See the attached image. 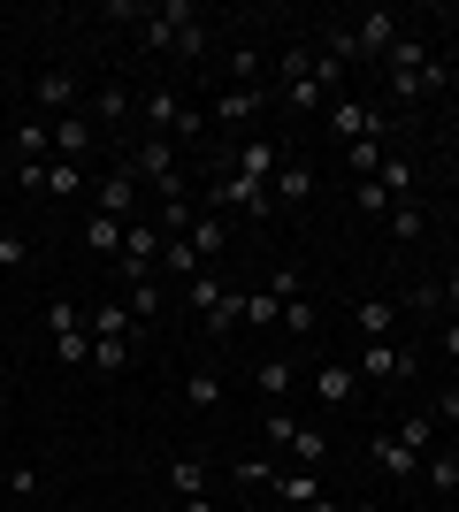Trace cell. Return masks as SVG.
Instances as JSON below:
<instances>
[{
  "mask_svg": "<svg viewBox=\"0 0 459 512\" xmlns=\"http://www.w3.org/2000/svg\"><path fill=\"white\" fill-rule=\"evenodd\" d=\"M383 69H391V92H398V100H429V92L452 85V77H444V62L429 54V39H421V31H406V39L383 54Z\"/></svg>",
  "mask_w": 459,
  "mask_h": 512,
  "instance_id": "obj_1",
  "label": "cell"
},
{
  "mask_svg": "<svg viewBox=\"0 0 459 512\" xmlns=\"http://www.w3.org/2000/svg\"><path fill=\"white\" fill-rule=\"evenodd\" d=\"M131 344H138L131 306L100 299V306H92V367H100V375H123V367H131Z\"/></svg>",
  "mask_w": 459,
  "mask_h": 512,
  "instance_id": "obj_2",
  "label": "cell"
},
{
  "mask_svg": "<svg viewBox=\"0 0 459 512\" xmlns=\"http://www.w3.org/2000/svg\"><path fill=\"white\" fill-rule=\"evenodd\" d=\"M146 46H161V54H207V23H199L192 0H169V8H153L146 16Z\"/></svg>",
  "mask_w": 459,
  "mask_h": 512,
  "instance_id": "obj_3",
  "label": "cell"
},
{
  "mask_svg": "<svg viewBox=\"0 0 459 512\" xmlns=\"http://www.w3.org/2000/svg\"><path fill=\"white\" fill-rule=\"evenodd\" d=\"M138 115H146V123L161 130V138H169V130H176L184 146H192V138H207V115H199V107L184 100V92H176V85H153L146 100H138Z\"/></svg>",
  "mask_w": 459,
  "mask_h": 512,
  "instance_id": "obj_4",
  "label": "cell"
},
{
  "mask_svg": "<svg viewBox=\"0 0 459 512\" xmlns=\"http://www.w3.org/2000/svg\"><path fill=\"white\" fill-rule=\"evenodd\" d=\"M131 176H138V184H153L161 199H184V169H176L169 138H138V146H131Z\"/></svg>",
  "mask_w": 459,
  "mask_h": 512,
  "instance_id": "obj_5",
  "label": "cell"
},
{
  "mask_svg": "<svg viewBox=\"0 0 459 512\" xmlns=\"http://www.w3.org/2000/svg\"><path fill=\"white\" fill-rule=\"evenodd\" d=\"M16 192L77 199V192H85V169H77V161H16Z\"/></svg>",
  "mask_w": 459,
  "mask_h": 512,
  "instance_id": "obj_6",
  "label": "cell"
},
{
  "mask_svg": "<svg viewBox=\"0 0 459 512\" xmlns=\"http://www.w3.org/2000/svg\"><path fill=\"white\" fill-rule=\"evenodd\" d=\"M329 130H337V138H352V146H368V138H383V146H391V115H383V107H368V100H329Z\"/></svg>",
  "mask_w": 459,
  "mask_h": 512,
  "instance_id": "obj_7",
  "label": "cell"
},
{
  "mask_svg": "<svg viewBox=\"0 0 459 512\" xmlns=\"http://www.w3.org/2000/svg\"><path fill=\"white\" fill-rule=\"evenodd\" d=\"M207 207H215V214H230V207H238V214H253V222H268V214H276V199H268V184H261V176L230 169V176L215 184V192H207Z\"/></svg>",
  "mask_w": 459,
  "mask_h": 512,
  "instance_id": "obj_8",
  "label": "cell"
},
{
  "mask_svg": "<svg viewBox=\"0 0 459 512\" xmlns=\"http://www.w3.org/2000/svg\"><path fill=\"white\" fill-rule=\"evenodd\" d=\"M153 260H161V222H131L123 253H115V276L123 283H153Z\"/></svg>",
  "mask_w": 459,
  "mask_h": 512,
  "instance_id": "obj_9",
  "label": "cell"
},
{
  "mask_svg": "<svg viewBox=\"0 0 459 512\" xmlns=\"http://www.w3.org/2000/svg\"><path fill=\"white\" fill-rule=\"evenodd\" d=\"M398 39H406L398 8H360V16H352V46H360V54H391Z\"/></svg>",
  "mask_w": 459,
  "mask_h": 512,
  "instance_id": "obj_10",
  "label": "cell"
},
{
  "mask_svg": "<svg viewBox=\"0 0 459 512\" xmlns=\"http://www.w3.org/2000/svg\"><path fill=\"white\" fill-rule=\"evenodd\" d=\"M31 107H39V123H62V115H77V77H69V69H39Z\"/></svg>",
  "mask_w": 459,
  "mask_h": 512,
  "instance_id": "obj_11",
  "label": "cell"
},
{
  "mask_svg": "<svg viewBox=\"0 0 459 512\" xmlns=\"http://www.w3.org/2000/svg\"><path fill=\"white\" fill-rule=\"evenodd\" d=\"M54 130V161H77V169H85V153L100 146V123H92L85 107H77V115H62V123H46Z\"/></svg>",
  "mask_w": 459,
  "mask_h": 512,
  "instance_id": "obj_12",
  "label": "cell"
},
{
  "mask_svg": "<svg viewBox=\"0 0 459 512\" xmlns=\"http://www.w3.org/2000/svg\"><path fill=\"white\" fill-rule=\"evenodd\" d=\"M215 123L222 130H253L261 123V85H222L215 92Z\"/></svg>",
  "mask_w": 459,
  "mask_h": 512,
  "instance_id": "obj_13",
  "label": "cell"
},
{
  "mask_svg": "<svg viewBox=\"0 0 459 512\" xmlns=\"http://www.w3.org/2000/svg\"><path fill=\"white\" fill-rule=\"evenodd\" d=\"M268 199H276V214L306 207V199H314V161H291V153H284V169L268 176Z\"/></svg>",
  "mask_w": 459,
  "mask_h": 512,
  "instance_id": "obj_14",
  "label": "cell"
},
{
  "mask_svg": "<svg viewBox=\"0 0 459 512\" xmlns=\"http://www.w3.org/2000/svg\"><path fill=\"white\" fill-rule=\"evenodd\" d=\"M360 383H406L414 375V360L398 352V344H360V367H352Z\"/></svg>",
  "mask_w": 459,
  "mask_h": 512,
  "instance_id": "obj_15",
  "label": "cell"
},
{
  "mask_svg": "<svg viewBox=\"0 0 459 512\" xmlns=\"http://www.w3.org/2000/svg\"><path fill=\"white\" fill-rule=\"evenodd\" d=\"M92 199H100V214H115V222H131V214H138V176H131V161L100 176V192H92Z\"/></svg>",
  "mask_w": 459,
  "mask_h": 512,
  "instance_id": "obj_16",
  "label": "cell"
},
{
  "mask_svg": "<svg viewBox=\"0 0 459 512\" xmlns=\"http://www.w3.org/2000/svg\"><path fill=\"white\" fill-rule=\"evenodd\" d=\"M398 314H406L398 299H360V306H352V329H360V344H391Z\"/></svg>",
  "mask_w": 459,
  "mask_h": 512,
  "instance_id": "obj_17",
  "label": "cell"
},
{
  "mask_svg": "<svg viewBox=\"0 0 459 512\" xmlns=\"http://www.w3.org/2000/svg\"><path fill=\"white\" fill-rule=\"evenodd\" d=\"M375 467H383V482H414V474H421V451H406V444H398V436H391V428H383V436H375Z\"/></svg>",
  "mask_w": 459,
  "mask_h": 512,
  "instance_id": "obj_18",
  "label": "cell"
},
{
  "mask_svg": "<svg viewBox=\"0 0 459 512\" xmlns=\"http://www.w3.org/2000/svg\"><path fill=\"white\" fill-rule=\"evenodd\" d=\"M253 390H261L268 406H284L291 390H299V375H291V360H284V352H268V360H253Z\"/></svg>",
  "mask_w": 459,
  "mask_h": 512,
  "instance_id": "obj_19",
  "label": "cell"
},
{
  "mask_svg": "<svg viewBox=\"0 0 459 512\" xmlns=\"http://www.w3.org/2000/svg\"><path fill=\"white\" fill-rule=\"evenodd\" d=\"M184 237H192V253L207 260V268H215V260H222V245H230V214L199 207V222H192V230H184Z\"/></svg>",
  "mask_w": 459,
  "mask_h": 512,
  "instance_id": "obj_20",
  "label": "cell"
},
{
  "mask_svg": "<svg viewBox=\"0 0 459 512\" xmlns=\"http://www.w3.org/2000/svg\"><path fill=\"white\" fill-rule=\"evenodd\" d=\"M360 390H368V383H360L352 367H337V360H329V367H314V398H322V406H352Z\"/></svg>",
  "mask_w": 459,
  "mask_h": 512,
  "instance_id": "obj_21",
  "label": "cell"
},
{
  "mask_svg": "<svg viewBox=\"0 0 459 512\" xmlns=\"http://www.w3.org/2000/svg\"><path fill=\"white\" fill-rule=\"evenodd\" d=\"M8 153H16V161H54V130H46L39 115H23V123L8 130Z\"/></svg>",
  "mask_w": 459,
  "mask_h": 512,
  "instance_id": "obj_22",
  "label": "cell"
},
{
  "mask_svg": "<svg viewBox=\"0 0 459 512\" xmlns=\"http://www.w3.org/2000/svg\"><path fill=\"white\" fill-rule=\"evenodd\" d=\"M268 490H276V497H284V505H314V497H322V482H314V467H276V474H268Z\"/></svg>",
  "mask_w": 459,
  "mask_h": 512,
  "instance_id": "obj_23",
  "label": "cell"
},
{
  "mask_svg": "<svg viewBox=\"0 0 459 512\" xmlns=\"http://www.w3.org/2000/svg\"><path fill=\"white\" fill-rule=\"evenodd\" d=\"M131 92H123V85H100V92H92V107H85V115H92V123H100V130H115V123H131Z\"/></svg>",
  "mask_w": 459,
  "mask_h": 512,
  "instance_id": "obj_24",
  "label": "cell"
},
{
  "mask_svg": "<svg viewBox=\"0 0 459 512\" xmlns=\"http://www.w3.org/2000/svg\"><path fill=\"white\" fill-rule=\"evenodd\" d=\"M291 467H329V436H322V428H314V421H299V428H291Z\"/></svg>",
  "mask_w": 459,
  "mask_h": 512,
  "instance_id": "obj_25",
  "label": "cell"
},
{
  "mask_svg": "<svg viewBox=\"0 0 459 512\" xmlns=\"http://www.w3.org/2000/svg\"><path fill=\"white\" fill-rule=\"evenodd\" d=\"M421 482H429V497H452L459 490V451H421Z\"/></svg>",
  "mask_w": 459,
  "mask_h": 512,
  "instance_id": "obj_26",
  "label": "cell"
},
{
  "mask_svg": "<svg viewBox=\"0 0 459 512\" xmlns=\"http://www.w3.org/2000/svg\"><path fill=\"white\" fill-rule=\"evenodd\" d=\"M123 237H131V222H115V214H92V222H85V245H92L100 260L123 253Z\"/></svg>",
  "mask_w": 459,
  "mask_h": 512,
  "instance_id": "obj_27",
  "label": "cell"
},
{
  "mask_svg": "<svg viewBox=\"0 0 459 512\" xmlns=\"http://www.w3.org/2000/svg\"><path fill=\"white\" fill-rule=\"evenodd\" d=\"M184 406H192V413L222 406V375H215V367H192V375H184Z\"/></svg>",
  "mask_w": 459,
  "mask_h": 512,
  "instance_id": "obj_28",
  "label": "cell"
},
{
  "mask_svg": "<svg viewBox=\"0 0 459 512\" xmlns=\"http://www.w3.org/2000/svg\"><path fill=\"white\" fill-rule=\"evenodd\" d=\"M245 329H284V299H276V291H245Z\"/></svg>",
  "mask_w": 459,
  "mask_h": 512,
  "instance_id": "obj_29",
  "label": "cell"
},
{
  "mask_svg": "<svg viewBox=\"0 0 459 512\" xmlns=\"http://www.w3.org/2000/svg\"><path fill=\"white\" fill-rule=\"evenodd\" d=\"M238 169H245V176H261V184H268V176L284 169V153L268 146V138H245V146H238Z\"/></svg>",
  "mask_w": 459,
  "mask_h": 512,
  "instance_id": "obj_30",
  "label": "cell"
},
{
  "mask_svg": "<svg viewBox=\"0 0 459 512\" xmlns=\"http://www.w3.org/2000/svg\"><path fill=\"white\" fill-rule=\"evenodd\" d=\"M375 184H383L391 199H406V192H414V153H383V169H375Z\"/></svg>",
  "mask_w": 459,
  "mask_h": 512,
  "instance_id": "obj_31",
  "label": "cell"
},
{
  "mask_svg": "<svg viewBox=\"0 0 459 512\" xmlns=\"http://www.w3.org/2000/svg\"><path fill=\"white\" fill-rule=\"evenodd\" d=\"M391 436H398L406 451H437V413H406V421H398Z\"/></svg>",
  "mask_w": 459,
  "mask_h": 512,
  "instance_id": "obj_32",
  "label": "cell"
},
{
  "mask_svg": "<svg viewBox=\"0 0 459 512\" xmlns=\"http://www.w3.org/2000/svg\"><path fill=\"white\" fill-rule=\"evenodd\" d=\"M276 77H284V92L314 85V46H284V54H276Z\"/></svg>",
  "mask_w": 459,
  "mask_h": 512,
  "instance_id": "obj_33",
  "label": "cell"
},
{
  "mask_svg": "<svg viewBox=\"0 0 459 512\" xmlns=\"http://www.w3.org/2000/svg\"><path fill=\"white\" fill-rule=\"evenodd\" d=\"M230 329H245V291H222V306L207 314V337H230Z\"/></svg>",
  "mask_w": 459,
  "mask_h": 512,
  "instance_id": "obj_34",
  "label": "cell"
},
{
  "mask_svg": "<svg viewBox=\"0 0 459 512\" xmlns=\"http://www.w3.org/2000/svg\"><path fill=\"white\" fill-rule=\"evenodd\" d=\"M169 490L176 497H207V459H176V467H169Z\"/></svg>",
  "mask_w": 459,
  "mask_h": 512,
  "instance_id": "obj_35",
  "label": "cell"
},
{
  "mask_svg": "<svg viewBox=\"0 0 459 512\" xmlns=\"http://www.w3.org/2000/svg\"><path fill=\"white\" fill-rule=\"evenodd\" d=\"M222 291H230V283H222L215 268H199V276H192V314L207 321V314H215V306H222Z\"/></svg>",
  "mask_w": 459,
  "mask_h": 512,
  "instance_id": "obj_36",
  "label": "cell"
},
{
  "mask_svg": "<svg viewBox=\"0 0 459 512\" xmlns=\"http://www.w3.org/2000/svg\"><path fill=\"white\" fill-rule=\"evenodd\" d=\"M161 260H169V268H176V276H184V283H192L199 268H207V260L192 253V237H161Z\"/></svg>",
  "mask_w": 459,
  "mask_h": 512,
  "instance_id": "obj_37",
  "label": "cell"
},
{
  "mask_svg": "<svg viewBox=\"0 0 459 512\" xmlns=\"http://www.w3.org/2000/svg\"><path fill=\"white\" fill-rule=\"evenodd\" d=\"M314 321H322V314H314L306 291H299V299H284V329H291V337H314Z\"/></svg>",
  "mask_w": 459,
  "mask_h": 512,
  "instance_id": "obj_38",
  "label": "cell"
},
{
  "mask_svg": "<svg viewBox=\"0 0 459 512\" xmlns=\"http://www.w3.org/2000/svg\"><path fill=\"white\" fill-rule=\"evenodd\" d=\"M0 482H8V497H16V505H31V497H39V467H0Z\"/></svg>",
  "mask_w": 459,
  "mask_h": 512,
  "instance_id": "obj_39",
  "label": "cell"
},
{
  "mask_svg": "<svg viewBox=\"0 0 459 512\" xmlns=\"http://www.w3.org/2000/svg\"><path fill=\"white\" fill-rule=\"evenodd\" d=\"M352 207H360V214H391L398 199L383 192V184H375V176H360V192H352Z\"/></svg>",
  "mask_w": 459,
  "mask_h": 512,
  "instance_id": "obj_40",
  "label": "cell"
},
{
  "mask_svg": "<svg viewBox=\"0 0 459 512\" xmlns=\"http://www.w3.org/2000/svg\"><path fill=\"white\" fill-rule=\"evenodd\" d=\"M123 306H131V321L146 329V321L161 314V291H153V283H131V299H123Z\"/></svg>",
  "mask_w": 459,
  "mask_h": 512,
  "instance_id": "obj_41",
  "label": "cell"
},
{
  "mask_svg": "<svg viewBox=\"0 0 459 512\" xmlns=\"http://www.w3.org/2000/svg\"><path fill=\"white\" fill-rule=\"evenodd\" d=\"M261 77V54L253 46H230V85H253Z\"/></svg>",
  "mask_w": 459,
  "mask_h": 512,
  "instance_id": "obj_42",
  "label": "cell"
},
{
  "mask_svg": "<svg viewBox=\"0 0 459 512\" xmlns=\"http://www.w3.org/2000/svg\"><path fill=\"white\" fill-rule=\"evenodd\" d=\"M391 237H406V245H414V237H421V207H391Z\"/></svg>",
  "mask_w": 459,
  "mask_h": 512,
  "instance_id": "obj_43",
  "label": "cell"
},
{
  "mask_svg": "<svg viewBox=\"0 0 459 512\" xmlns=\"http://www.w3.org/2000/svg\"><path fill=\"white\" fill-rule=\"evenodd\" d=\"M23 253H31V245H23L16 230H0V276H8V268H23Z\"/></svg>",
  "mask_w": 459,
  "mask_h": 512,
  "instance_id": "obj_44",
  "label": "cell"
},
{
  "mask_svg": "<svg viewBox=\"0 0 459 512\" xmlns=\"http://www.w3.org/2000/svg\"><path fill=\"white\" fill-rule=\"evenodd\" d=\"M352 169H360V176H375V169H383V138H368V146H352Z\"/></svg>",
  "mask_w": 459,
  "mask_h": 512,
  "instance_id": "obj_45",
  "label": "cell"
},
{
  "mask_svg": "<svg viewBox=\"0 0 459 512\" xmlns=\"http://www.w3.org/2000/svg\"><path fill=\"white\" fill-rule=\"evenodd\" d=\"M138 16H153L146 0H108V23H138Z\"/></svg>",
  "mask_w": 459,
  "mask_h": 512,
  "instance_id": "obj_46",
  "label": "cell"
},
{
  "mask_svg": "<svg viewBox=\"0 0 459 512\" xmlns=\"http://www.w3.org/2000/svg\"><path fill=\"white\" fill-rule=\"evenodd\" d=\"M437 352H444V360H459V314H452V321L437 329Z\"/></svg>",
  "mask_w": 459,
  "mask_h": 512,
  "instance_id": "obj_47",
  "label": "cell"
},
{
  "mask_svg": "<svg viewBox=\"0 0 459 512\" xmlns=\"http://www.w3.org/2000/svg\"><path fill=\"white\" fill-rule=\"evenodd\" d=\"M437 421H459V383H444V390H437Z\"/></svg>",
  "mask_w": 459,
  "mask_h": 512,
  "instance_id": "obj_48",
  "label": "cell"
},
{
  "mask_svg": "<svg viewBox=\"0 0 459 512\" xmlns=\"http://www.w3.org/2000/svg\"><path fill=\"white\" fill-rule=\"evenodd\" d=\"M437 291H444V306H452V314H459V260H452V276H444Z\"/></svg>",
  "mask_w": 459,
  "mask_h": 512,
  "instance_id": "obj_49",
  "label": "cell"
},
{
  "mask_svg": "<svg viewBox=\"0 0 459 512\" xmlns=\"http://www.w3.org/2000/svg\"><path fill=\"white\" fill-rule=\"evenodd\" d=\"M176 512H215V505H207V497H176Z\"/></svg>",
  "mask_w": 459,
  "mask_h": 512,
  "instance_id": "obj_50",
  "label": "cell"
},
{
  "mask_svg": "<svg viewBox=\"0 0 459 512\" xmlns=\"http://www.w3.org/2000/svg\"><path fill=\"white\" fill-rule=\"evenodd\" d=\"M444 77H459V46H452V54H444Z\"/></svg>",
  "mask_w": 459,
  "mask_h": 512,
  "instance_id": "obj_51",
  "label": "cell"
},
{
  "mask_svg": "<svg viewBox=\"0 0 459 512\" xmlns=\"http://www.w3.org/2000/svg\"><path fill=\"white\" fill-rule=\"evenodd\" d=\"M306 512H345V505H329V497H314V505H306Z\"/></svg>",
  "mask_w": 459,
  "mask_h": 512,
  "instance_id": "obj_52",
  "label": "cell"
},
{
  "mask_svg": "<svg viewBox=\"0 0 459 512\" xmlns=\"http://www.w3.org/2000/svg\"><path fill=\"white\" fill-rule=\"evenodd\" d=\"M0 199H8V176H0Z\"/></svg>",
  "mask_w": 459,
  "mask_h": 512,
  "instance_id": "obj_53",
  "label": "cell"
},
{
  "mask_svg": "<svg viewBox=\"0 0 459 512\" xmlns=\"http://www.w3.org/2000/svg\"><path fill=\"white\" fill-rule=\"evenodd\" d=\"M161 512H176V505H161Z\"/></svg>",
  "mask_w": 459,
  "mask_h": 512,
  "instance_id": "obj_54",
  "label": "cell"
}]
</instances>
